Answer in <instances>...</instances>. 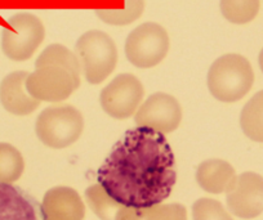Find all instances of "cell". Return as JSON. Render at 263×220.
<instances>
[{
  "instance_id": "cell-2",
  "label": "cell",
  "mask_w": 263,
  "mask_h": 220,
  "mask_svg": "<svg viewBox=\"0 0 263 220\" xmlns=\"http://www.w3.org/2000/svg\"><path fill=\"white\" fill-rule=\"evenodd\" d=\"M36 71L27 76L26 87L32 98L58 103L80 87V62L77 54L61 44L45 48L36 59Z\"/></svg>"
},
{
  "instance_id": "cell-12",
  "label": "cell",
  "mask_w": 263,
  "mask_h": 220,
  "mask_svg": "<svg viewBox=\"0 0 263 220\" xmlns=\"http://www.w3.org/2000/svg\"><path fill=\"white\" fill-rule=\"evenodd\" d=\"M42 205L47 220L84 219V204L78 192L69 187H55L49 189L45 193Z\"/></svg>"
},
{
  "instance_id": "cell-6",
  "label": "cell",
  "mask_w": 263,
  "mask_h": 220,
  "mask_svg": "<svg viewBox=\"0 0 263 220\" xmlns=\"http://www.w3.org/2000/svg\"><path fill=\"white\" fill-rule=\"evenodd\" d=\"M169 50L166 30L155 22H146L136 27L125 42V55L138 68H151L165 58Z\"/></svg>"
},
{
  "instance_id": "cell-4",
  "label": "cell",
  "mask_w": 263,
  "mask_h": 220,
  "mask_svg": "<svg viewBox=\"0 0 263 220\" xmlns=\"http://www.w3.org/2000/svg\"><path fill=\"white\" fill-rule=\"evenodd\" d=\"M77 57L88 83L96 85L105 82L118 63V49L106 32L90 30L78 39Z\"/></svg>"
},
{
  "instance_id": "cell-20",
  "label": "cell",
  "mask_w": 263,
  "mask_h": 220,
  "mask_svg": "<svg viewBox=\"0 0 263 220\" xmlns=\"http://www.w3.org/2000/svg\"><path fill=\"white\" fill-rule=\"evenodd\" d=\"M141 220H187V211L179 204H160L141 210Z\"/></svg>"
},
{
  "instance_id": "cell-13",
  "label": "cell",
  "mask_w": 263,
  "mask_h": 220,
  "mask_svg": "<svg viewBox=\"0 0 263 220\" xmlns=\"http://www.w3.org/2000/svg\"><path fill=\"white\" fill-rule=\"evenodd\" d=\"M236 173L232 165L219 158H211L199 165L196 182L208 193L229 192L236 181Z\"/></svg>"
},
{
  "instance_id": "cell-16",
  "label": "cell",
  "mask_w": 263,
  "mask_h": 220,
  "mask_svg": "<svg viewBox=\"0 0 263 220\" xmlns=\"http://www.w3.org/2000/svg\"><path fill=\"white\" fill-rule=\"evenodd\" d=\"M240 126L248 138L263 143V90L253 95L244 106Z\"/></svg>"
},
{
  "instance_id": "cell-10",
  "label": "cell",
  "mask_w": 263,
  "mask_h": 220,
  "mask_svg": "<svg viewBox=\"0 0 263 220\" xmlns=\"http://www.w3.org/2000/svg\"><path fill=\"white\" fill-rule=\"evenodd\" d=\"M230 211L241 219H253L263 212V176L253 171L239 175L227 192Z\"/></svg>"
},
{
  "instance_id": "cell-1",
  "label": "cell",
  "mask_w": 263,
  "mask_h": 220,
  "mask_svg": "<svg viewBox=\"0 0 263 220\" xmlns=\"http://www.w3.org/2000/svg\"><path fill=\"white\" fill-rule=\"evenodd\" d=\"M101 188L119 205L150 209L171 196L176 158L164 134L145 126L126 131L97 171Z\"/></svg>"
},
{
  "instance_id": "cell-18",
  "label": "cell",
  "mask_w": 263,
  "mask_h": 220,
  "mask_svg": "<svg viewBox=\"0 0 263 220\" xmlns=\"http://www.w3.org/2000/svg\"><path fill=\"white\" fill-rule=\"evenodd\" d=\"M24 161L18 151L9 146H0V182L12 183L21 176Z\"/></svg>"
},
{
  "instance_id": "cell-7",
  "label": "cell",
  "mask_w": 263,
  "mask_h": 220,
  "mask_svg": "<svg viewBox=\"0 0 263 220\" xmlns=\"http://www.w3.org/2000/svg\"><path fill=\"white\" fill-rule=\"evenodd\" d=\"M143 95L145 88L135 75L120 73L101 92V107L111 117L124 120L137 112Z\"/></svg>"
},
{
  "instance_id": "cell-9",
  "label": "cell",
  "mask_w": 263,
  "mask_h": 220,
  "mask_svg": "<svg viewBox=\"0 0 263 220\" xmlns=\"http://www.w3.org/2000/svg\"><path fill=\"white\" fill-rule=\"evenodd\" d=\"M138 126H145L161 134L176 130L182 121V107L178 101L166 93H154L135 113Z\"/></svg>"
},
{
  "instance_id": "cell-14",
  "label": "cell",
  "mask_w": 263,
  "mask_h": 220,
  "mask_svg": "<svg viewBox=\"0 0 263 220\" xmlns=\"http://www.w3.org/2000/svg\"><path fill=\"white\" fill-rule=\"evenodd\" d=\"M107 4L96 8V14L101 21L114 26H125L137 21L145 9V0H103Z\"/></svg>"
},
{
  "instance_id": "cell-5",
  "label": "cell",
  "mask_w": 263,
  "mask_h": 220,
  "mask_svg": "<svg viewBox=\"0 0 263 220\" xmlns=\"http://www.w3.org/2000/svg\"><path fill=\"white\" fill-rule=\"evenodd\" d=\"M35 129L37 138L44 146L61 150L74 144L80 138L84 129V118L74 106H50L40 113Z\"/></svg>"
},
{
  "instance_id": "cell-19",
  "label": "cell",
  "mask_w": 263,
  "mask_h": 220,
  "mask_svg": "<svg viewBox=\"0 0 263 220\" xmlns=\"http://www.w3.org/2000/svg\"><path fill=\"white\" fill-rule=\"evenodd\" d=\"M194 220H234L223 205L213 198H199L192 206Z\"/></svg>"
},
{
  "instance_id": "cell-21",
  "label": "cell",
  "mask_w": 263,
  "mask_h": 220,
  "mask_svg": "<svg viewBox=\"0 0 263 220\" xmlns=\"http://www.w3.org/2000/svg\"><path fill=\"white\" fill-rule=\"evenodd\" d=\"M258 62H259V67H260V70H262V72H263V49L260 50L259 58H258Z\"/></svg>"
},
{
  "instance_id": "cell-17",
  "label": "cell",
  "mask_w": 263,
  "mask_h": 220,
  "mask_svg": "<svg viewBox=\"0 0 263 220\" xmlns=\"http://www.w3.org/2000/svg\"><path fill=\"white\" fill-rule=\"evenodd\" d=\"M259 0H221V12L224 18L235 25H245L257 17Z\"/></svg>"
},
{
  "instance_id": "cell-11",
  "label": "cell",
  "mask_w": 263,
  "mask_h": 220,
  "mask_svg": "<svg viewBox=\"0 0 263 220\" xmlns=\"http://www.w3.org/2000/svg\"><path fill=\"white\" fill-rule=\"evenodd\" d=\"M0 220H47L43 205L12 183L0 182Z\"/></svg>"
},
{
  "instance_id": "cell-8",
  "label": "cell",
  "mask_w": 263,
  "mask_h": 220,
  "mask_svg": "<svg viewBox=\"0 0 263 220\" xmlns=\"http://www.w3.org/2000/svg\"><path fill=\"white\" fill-rule=\"evenodd\" d=\"M13 31L4 30L3 49L14 61L29 59L45 36L42 21L34 14H16L9 19Z\"/></svg>"
},
{
  "instance_id": "cell-3",
  "label": "cell",
  "mask_w": 263,
  "mask_h": 220,
  "mask_svg": "<svg viewBox=\"0 0 263 220\" xmlns=\"http://www.w3.org/2000/svg\"><path fill=\"white\" fill-rule=\"evenodd\" d=\"M208 88L216 99L234 103L244 98L253 87L252 65L240 54H224L212 63L208 71Z\"/></svg>"
},
{
  "instance_id": "cell-15",
  "label": "cell",
  "mask_w": 263,
  "mask_h": 220,
  "mask_svg": "<svg viewBox=\"0 0 263 220\" xmlns=\"http://www.w3.org/2000/svg\"><path fill=\"white\" fill-rule=\"evenodd\" d=\"M26 72H14L6 79L3 84V97L9 103V110L17 115H27L36 110L40 101L29 97L22 90L25 80H27Z\"/></svg>"
}]
</instances>
